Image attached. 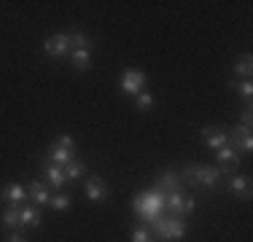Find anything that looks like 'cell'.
<instances>
[{
	"mask_svg": "<svg viewBox=\"0 0 253 242\" xmlns=\"http://www.w3.org/2000/svg\"><path fill=\"white\" fill-rule=\"evenodd\" d=\"M132 210L143 218V223L154 221V218H159L162 213H165V194L156 191L151 186V189L140 191L135 199H132Z\"/></svg>",
	"mask_w": 253,
	"mask_h": 242,
	"instance_id": "6da1fadb",
	"label": "cell"
},
{
	"mask_svg": "<svg viewBox=\"0 0 253 242\" xmlns=\"http://www.w3.org/2000/svg\"><path fill=\"white\" fill-rule=\"evenodd\" d=\"M146 83H148V76L143 70H135V68H126L122 73V89L126 94H140L146 92Z\"/></svg>",
	"mask_w": 253,
	"mask_h": 242,
	"instance_id": "7a4b0ae2",
	"label": "cell"
},
{
	"mask_svg": "<svg viewBox=\"0 0 253 242\" xmlns=\"http://www.w3.org/2000/svg\"><path fill=\"white\" fill-rule=\"evenodd\" d=\"M221 180V169L218 167H197L191 169V186H205V189H215Z\"/></svg>",
	"mask_w": 253,
	"mask_h": 242,
	"instance_id": "3957f363",
	"label": "cell"
},
{
	"mask_svg": "<svg viewBox=\"0 0 253 242\" xmlns=\"http://www.w3.org/2000/svg\"><path fill=\"white\" fill-rule=\"evenodd\" d=\"M218 161H221V175H237L240 169V154L234 145H224V148H218Z\"/></svg>",
	"mask_w": 253,
	"mask_h": 242,
	"instance_id": "277c9868",
	"label": "cell"
},
{
	"mask_svg": "<svg viewBox=\"0 0 253 242\" xmlns=\"http://www.w3.org/2000/svg\"><path fill=\"white\" fill-rule=\"evenodd\" d=\"M154 189H156V191H162V194H165V197H167V194L183 191V180H180L175 172H170V169H165V172H162L159 178H156Z\"/></svg>",
	"mask_w": 253,
	"mask_h": 242,
	"instance_id": "5b68a950",
	"label": "cell"
},
{
	"mask_svg": "<svg viewBox=\"0 0 253 242\" xmlns=\"http://www.w3.org/2000/svg\"><path fill=\"white\" fill-rule=\"evenodd\" d=\"M43 54L46 57H65V54H70V43H68V35H51L49 40L43 43Z\"/></svg>",
	"mask_w": 253,
	"mask_h": 242,
	"instance_id": "8992f818",
	"label": "cell"
},
{
	"mask_svg": "<svg viewBox=\"0 0 253 242\" xmlns=\"http://www.w3.org/2000/svg\"><path fill=\"white\" fill-rule=\"evenodd\" d=\"M202 140L210 145V148H224V145H229V132L221 129V126H205L202 129Z\"/></svg>",
	"mask_w": 253,
	"mask_h": 242,
	"instance_id": "52a82bcc",
	"label": "cell"
},
{
	"mask_svg": "<svg viewBox=\"0 0 253 242\" xmlns=\"http://www.w3.org/2000/svg\"><path fill=\"white\" fill-rule=\"evenodd\" d=\"M27 197L33 199L35 207H41V204H49L51 194H49V186H46V183H41V180H33V183L27 186Z\"/></svg>",
	"mask_w": 253,
	"mask_h": 242,
	"instance_id": "ba28073f",
	"label": "cell"
},
{
	"mask_svg": "<svg viewBox=\"0 0 253 242\" xmlns=\"http://www.w3.org/2000/svg\"><path fill=\"white\" fill-rule=\"evenodd\" d=\"M86 197L92 199V202H102V199L108 197V186L100 175H92V178L86 180Z\"/></svg>",
	"mask_w": 253,
	"mask_h": 242,
	"instance_id": "9c48e42d",
	"label": "cell"
},
{
	"mask_svg": "<svg viewBox=\"0 0 253 242\" xmlns=\"http://www.w3.org/2000/svg\"><path fill=\"white\" fill-rule=\"evenodd\" d=\"M41 169H43V175L49 178V186L51 189H62L65 186V167H57V164H51L49 159L41 164Z\"/></svg>",
	"mask_w": 253,
	"mask_h": 242,
	"instance_id": "30bf717a",
	"label": "cell"
},
{
	"mask_svg": "<svg viewBox=\"0 0 253 242\" xmlns=\"http://www.w3.org/2000/svg\"><path fill=\"white\" fill-rule=\"evenodd\" d=\"M0 199H5L8 207H19L22 199H27V189H22L19 183H11V186H5V189L0 191Z\"/></svg>",
	"mask_w": 253,
	"mask_h": 242,
	"instance_id": "8fae6325",
	"label": "cell"
},
{
	"mask_svg": "<svg viewBox=\"0 0 253 242\" xmlns=\"http://www.w3.org/2000/svg\"><path fill=\"white\" fill-rule=\"evenodd\" d=\"M0 226L22 232V207H5L3 213H0Z\"/></svg>",
	"mask_w": 253,
	"mask_h": 242,
	"instance_id": "7c38bea8",
	"label": "cell"
},
{
	"mask_svg": "<svg viewBox=\"0 0 253 242\" xmlns=\"http://www.w3.org/2000/svg\"><path fill=\"white\" fill-rule=\"evenodd\" d=\"M49 161H51V164H57V167H65V164L73 161V151H70V148H59V145L54 143L49 148Z\"/></svg>",
	"mask_w": 253,
	"mask_h": 242,
	"instance_id": "4fadbf2b",
	"label": "cell"
},
{
	"mask_svg": "<svg viewBox=\"0 0 253 242\" xmlns=\"http://www.w3.org/2000/svg\"><path fill=\"white\" fill-rule=\"evenodd\" d=\"M183 237H186V221L170 215V223H167V242H178Z\"/></svg>",
	"mask_w": 253,
	"mask_h": 242,
	"instance_id": "5bb4252c",
	"label": "cell"
},
{
	"mask_svg": "<svg viewBox=\"0 0 253 242\" xmlns=\"http://www.w3.org/2000/svg\"><path fill=\"white\" fill-rule=\"evenodd\" d=\"M229 191L240 194V197H251V180L245 175H229Z\"/></svg>",
	"mask_w": 253,
	"mask_h": 242,
	"instance_id": "9a60e30c",
	"label": "cell"
},
{
	"mask_svg": "<svg viewBox=\"0 0 253 242\" xmlns=\"http://www.w3.org/2000/svg\"><path fill=\"white\" fill-rule=\"evenodd\" d=\"M41 221H43V215H41L38 207H22V229H25V226L38 229Z\"/></svg>",
	"mask_w": 253,
	"mask_h": 242,
	"instance_id": "2e32d148",
	"label": "cell"
},
{
	"mask_svg": "<svg viewBox=\"0 0 253 242\" xmlns=\"http://www.w3.org/2000/svg\"><path fill=\"white\" fill-rule=\"evenodd\" d=\"M68 43H70V51H89L92 40L84 33H68Z\"/></svg>",
	"mask_w": 253,
	"mask_h": 242,
	"instance_id": "e0dca14e",
	"label": "cell"
},
{
	"mask_svg": "<svg viewBox=\"0 0 253 242\" xmlns=\"http://www.w3.org/2000/svg\"><path fill=\"white\" fill-rule=\"evenodd\" d=\"M70 65L76 70H89V65H92V48L89 51H70Z\"/></svg>",
	"mask_w": 253,
	"mask_h": 242,
	"instance_id": "ac0fdd59",
	"label": "cell"
},
{
	"mask_svg": "<svg viewBox=\"0 0 253 242\" xmlns=\"http://www.w3.org/2000/svg\"><path fill=\"white\" fill-rule=\"evenodd\" d=\"M84 172H86V167H84L78 159H73L70 164H65V180H68V183H76Z\"/></svg>",
	"mask_w": 253,
	"mask_h": 242,
	"instance_id": "d6986e66",
	"label": "cell"
},
{
	"mask_svg": "<svg viewBox=\"0 0 253 242\" xmlns=\"http://www.w3.org/2000/svg\"><path fill=\"white\" fill-rule=\"evenodd\" d=\"M234 73H237V76H245V78L251 76L253 73V57L251 54H243V57L234 59Z\"/></svg>",
	"mask_w": 253,
	"mask_h": 242,
	"instance_id": "ffe728a7",
	"label": "cell"
},
{
	"mask_svg": "<svg viewBox=\"0 0 253 242\" xmlns=\"http://www.w3.org/2000/svg\"><path fill=\"white\" fill-rule=\"evenodd\" d=\"M154 94L151 92H140V94H135V105L140 108V111H146V108H154Z\"/></svg>",
	"mask_w": 253,
	"mask_h": 242,
	"instance_id": "44dd1931",
	"label": "cell"
},
{
	"mask_svg": "<svg viewBox=\"0 0 253 242\" xmlns=\"http://www.w3.org/2000/svg\"><path fill=\"white\" fill-rule=\"evenodd\" d=\"M49 207H54V210H68L70 207V197H68V194H57V197L49 199Z\"/></svg>",
	"mask_w": 253,
	"mask_h": 242,
	"instance_id": "7402d4cb",
	"label": "cell"
},
{
	"mask_svg": "<svg viewBox=\"0 0 253 242\" xmlns=\"http://www.w3.org/2000/svg\"><path fill=\"white\" fill-rule=\"evenodd\" d=\"M132 242H156V240H154V234L148 232L146 226H137L135 232H132Z\"/></svg>",
	"mask_w": 253,
	"mask_h": 242,
	"instance_id": "603a6c76",
	"label": "cell"
},
{
	"mask_svg": "<svg viewBox=\"0 0 253 242\" xmlns=\"http://www.w3.org/2000/svg\"><path fill=\"white\" fill-rule=\"evenodd\" d=\"M234 89H237V94H240V97H245V100L251 102V94H253V83H251V81H243V83L234 81Z\"/></svg>",
	"mask_w": 253,
	"mask_h": 242,
	"instance_id": "cb8c5ba5",
	"label": "cell"
},
{
	"mask_svg": "<svg viewBox=\"0 0 253 242\" xmlns=\"http://www.w3.org/2000/svg\"><path fill=\"white\" fill-rule=\"evenodd\" d=\"M194 207H197V199L194 197H186L183 199V218L189 215V213H194Z\"/></svg>",
	"mask_w": 253,
	"mask_h": 242,
	"instance_id": "d4e9b609",
	"label": "cell"
},
{
	"mask_svg": "<svg viewBox=\"0 0 253 242\" xmlns=\"http://www.w3.org/2000/svg\"><path fill=\"white\" fill-rule=\"evenodd\" d=\"M57 145H59V148H70V151H73V137H70V135H59Z\"/></svg>",
	"mask_w": 253,
	"mask_h": 242,
	"instance_id": "484cf974",
	"label": "cell"
},
{
	"mask_svg": "<svg viewBox=\"0 0 253 242\" xmlns=\"http://www.w3.org/2000/svg\"><path fill=\"white\" fill-rule=\"evenodd\" d=\"M251 105L248 108H245V111H243V119H240V124H243V126H248V129H251V124H253V116H251Z\"/></svg>",
	"mask_w": 253,
	"mask_h": 242,
	"instance_id": "4316f807",
	"label": "cell"
},
{
	"mask_svg": "<svg viewBox=\"0 0 253 242\" xmlns=\"http://www.w3.org/2000/svg\"><path fill=\"white\" fill-rule=\"evenodd\" d=\"M8 242H27V240L22 237V232H14V234H11V237H8Z\"/></svg>",
	"mask_w": 253,
	"mask_h": 242,
	"instance_id": "83f0119b",
	"label": "cell"
}]
</instances>
